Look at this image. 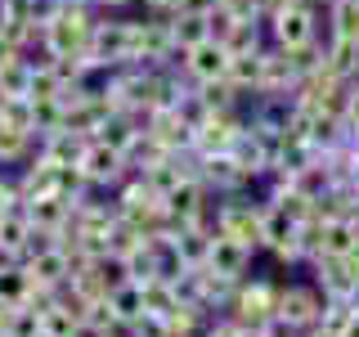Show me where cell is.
Returning a JSON list of instances; mask_svg holds the SVG:
<instances>
[{
	"instance_id": "6da1fadb",
	"label": "cell",
	"mask_w": 359,
	"mask_h": 337,
	"mask_svg": "<svg viewBox=\"0 0 359 337\" xmlns=\"http://www.w3.org/2000/svg\"><path fill=\"white\" fill-rule=\"evenodd\" d=\"M265 32H269V45H278V50H306V45L328 37V27H323V9L306 5V0H292L287 9L269 14Z\"/></svg>"
},
{
	"instance_id": "7a4b0ae2",
	"label": "cell",
	"mask_w": 359,
	"mask_h": 337,
	"mask_svg": "<svg viewBox=\"0 0 359 337\" xmlns=\"http://www.w3.org/2000/svg\"><path fill=\"white\" fill-rule=\"evenodd\" d=\"M175 67L184 77H194V81L202 86V81H220L224 72H229V50H224L220 41H198V45H189V50H180V59H175Z\"/></svg>"
},
{
	"instance_id": "3957f363",
	"label": "cell",
	"mask_w": 359,
	"mask_h": 337,
	"mask_svg": "<svg viewBox=\"0 0 359 337\" xmlns=\"http://www.w3.org/2000/svg\"><path fill=\"white\" fill-rule=\"evenodd\" d=\"M346 126H359V81H351L346 90Z\"/></svg>"
},
{
	"instance_id": "277c9868",
	"label": "cell",
	"mask_w": 359,
	"mask_h": 337,
	"mask_svg": "<svg viewBox=\"0 0 359 337\" xmlns=\"http://www.w3.org/2000/svg\"><path fill=\"white\" fill-rule=\"evenodd\" d=\"M90 5H104V9H121V5H135V0H90Z\"/></svg>"
},
{
	"instance_id": "5b68a950",
	"label": "cell",
	"mask_w": 359,
	"mask_h": 337,
	"mask_svg": "<svg viewBox=\"0 0 359 337\" xmlns=\"http://www.w3.org/2000/svg\"><path fill=\"white\" fill-rule=\"evenodd\" d=\"M346 140H351V149L359 153V126H351V135H346Z\"/></svg>"
}]
</instances>
